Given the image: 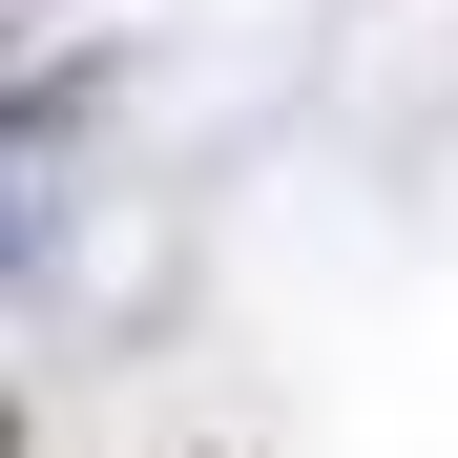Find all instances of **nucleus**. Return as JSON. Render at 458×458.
Masks as SVG:
<instances>
[{
	"label": "nucleus",
	"mask_w": 458,
	"mask_h": 458,
	"mask_svg": "<svg viewBox=\"0 0 458 458\" xmlns=\"http://www.w3.org/2000/svg\"><path fill=\"white\" fill-rule=\"evenodd\" d=\"M0 271H21V146H0Z\"/></svg>",
	"instance_id": "obj_1"
},
{
	"label": "nucleus",
	"mask_w": 458,
	"mask_h": 458,
	"mask_svg": "<svg viewBox=\"0 0 458 458\" xmlns=\"http://www.w3.org/2000/svg\"><path fill=\"white\" fill-rule=\"evenodd\" d=\"M0 458H21V417H0Z\"/></svg>",
	"instance_id": "obj_2"
}]
</instances>
